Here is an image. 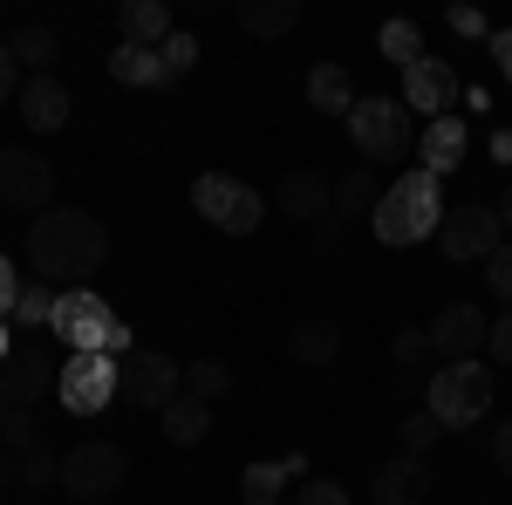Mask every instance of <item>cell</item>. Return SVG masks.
I'll list each match as a JSON object with an SVG mask.
<instances>
[{
  "instance_id": "15",
  "label": "cell",
  "mask_w": 512,
  "mask_h": 505,
  "mask_svg": "<svg viewBox=\"0 0 512 505\" xmlns=\"http://www.w3.org/2000/svg\"><path fill=\"white\" fill-rule=\"evenodd\" d=\"M69 110H76V96H69V82H62V76L21 82V123H28L35 137H55V130L69 123Z\"/></svg>"
},
{
  "instance_id": "44",
  "label": "cell",
  "mask_w": 512,
  "mask_h": 505,
  "mask_svg": "<svg viewBox=\"0 0 512 505\" xmlns=\"http://www.w3.org/2000/svg\"><path fill=\"white\" fill-rule=\"evenodd\" d=\"M21 471V458H0V492H7V478Z\"/></svg>"
},
{
  "instance_id": "8",
  "label": "cell",
  "mask_w": 512,
  "mask_h": 505,
  "mask_svg": "<svg viewBox=\"0 0 512 505\" xmlns=\"http://www.w3.org/2000/svg\"><path fill=\"white\" fill-rule=\"evenodd\" d=\"M117 383H123V362L117 355H69L62 362V383H55V403L69 417H96L117 403Z\"/></svg>"
},
{
  "instance_id": "28",
  "label": "cell",
  "mask_w": 512,
  "mask_h": 505,
  "mask_svg": "<svg viewBox=\"0 0 512 505\" xmlns=\"http://www.w3.org/2000/svg\"><path fill=\"white\" fill-rule=\"evenodd\" d=\"M55 301H62V287H48V280H28V287H21V301H14L21 328H48V321H55Z\"/></svg>"
},
{
  "instance_id": "43",
  "label": "cell",
  "mask_w": 512,
  "mask_h": 505,
  "mask_svg": "<svg viewBox=\"0 0 512 505\" xmlns=\"http://www.w3.org/2000/svg\"><path fill=\"white\" fill-rule=\"evenodd\" d=\"M492 465H499V471L512 478V417H506L499 430H492Z\"/></svg>"
},
{
  "instance_id": "5",
  "label": "cell",
  "mask_w": 512,
  "mask_h": 505,
  "mask_svg": "<svg viewBox=\"0 0 512 505\" xmlns=\"http://www.w3.org/2000/svg\"><path fill=\"white\" fill-rule=\"evenodd\" d=\"M123 478H130V451L117 437H82V444L62 451V485H69L76 505H96L110 492H123Z\"/></svg>"
},
{
  "instance_id": "27",
  "label": "cell",
  "mask_w": 512,
  "mask_h": 505,
  "mask_svg": "<svg viewBox=\"0 0 512 505\" xmlns=\"http://www.w3.org/2000/svg\"><path fill=\"white\" fill-rule=\"evenodd\" d=\"M226 389H233V369H226V362H212V355L185 369V396H198V403H219Z\"/></svg>"
},
{
  "instance_id": "1",
  "label": "cell",
  "mask_w": 512,
  "mask_h": 505,
  "mask_svg": "<svg viewBox=\"0 0 512 505\" xmlns=\"http://www.w3.org/2000/svg\"><path fill=\"white\" fill-rule=\"evenodd\" d=\"M103 260H110V226L76 212V205H55V212H41L35 226H28V267L48 287H62V294L82 287Z\"/></svg>"
},
{
  "instance_id": "4",
  "label": "cell",
  "mask_w": 512,
  "mask_h": 505,
  "mask_svg": "<svg viewBox=\"0 0 512 505\" xmlns=\"http://www.w3.org/2000/svg\"><path fill=\"white\" fill-rule=\"evenodd\" d=\"M424 410H431L444 430L485 424V417H492V369H485V362H444V369L431 376Z\"/></svg>"
},
{
  "instance_id": "11",
  "label": "cell",
  "mask_w": 512,
  "mask_h": 505,
  "mask_svg": "<svg viewBox=\"0 0 512 505\" xmlns=\"http://www.w3.org/2000/svg\"><path fill=\"white\" fill-rule=\"evenodd\" d=\"M437 246H444V260L451 267H465V260H492L499 246H506V226H499V205H458V212H444V226H437Z\"/></svg>"
},
{
  "instance_id": "2",
  "label": "cell",
  "mask_w": 512,
  "mask_h": 505,
  "mask_svg": "<svg viewBox=\"0 0 512 505\" xmlns=\"http://www.w3.org/2000/svg\"><path fill=\"white\" fill-rule=\"evenodd\" d=\"M444 192H437V178L417 164V171H403L390 192L376 198V212H369V226H376V239L383 246H417V239H431L437 226H444Z\"/></svg>"
},
{
  "instance_id": "35",
  "label": "cell",
  "mask_w": 512,
  "mask_h": 505,
  "mask_svg": "<svg viewBox=\"0 0 512 505\" xmlns=\"http://www.w3.org/2000/svg\"><path fill=\"white\" fill-rule=\"evenodd\" d=\"M485 287H492V294L512 308V246H499V253L485 260Z\"/></svg>"
},
{
  "instance_id": "22",
  "label": "cell",
  "mask_w": 512,
  "mask_h": 505,
  "mask_svg": "<svg viewBox=\"0 0 512 505\" xmlns=\"http://www.w3.org/2000/svg\"><path fill=\"white\" fill-rule=\"evenodd\" d=\"M110 76L123 82V89H171V69H164L158 48H130L123 41L117 55H110Z\"/></svg>"
},
{
  "instance_id": "24",
  "label": "cell",
  "mask_w": 512,
  "mask_h": 505,
  "mask_svg": "<svg viewBox=\"0 0 512 505\" xmlns=\"http://www.w3.org/2000/svg\"><path fill=\"white\" fill-rule=\"evenodd\" d=\"M287 355H294L301 369H328V362L342 355V328H335V321H301V328L287 335Z\"/></svg>"
},
{
  "instance_id": "36",
  "label": "cell",
  "mask_w": 512,
  "mask_h": 505,
  "mask_svg": "<svg viewBox=\"0 0 512 505\" xmlns=\"http://www.w3.org/2000/svg\"><path fill=\"white\" fill-rule=\"evenodd\" d=\"M390 355L403 362V369H410V362H424V355H431V328H403V335L390 342Z\"/></svg>"
},
{
  "instance_id": "46",
  "label": "cell",
  "mask_w": 512,
  "mask_h": 505,
  "mask_svg": "<svg viewBox=\"0 0 512 505\" xmlns=\"http://www.w3.org/2000/svg\"><path fill=\"white\" fill-rule=\"evenodd\" d=\"M7 355H14V335H7V321H0V362H7Z\"/></svg>"
},
{
  "instance_id": "18",
  "label": "cell",
  "mask_w": 512,
  "mask_h": 505,
  "mask_svg": "<svg viewBox=\"0 0 512 505\" xmlns=\"http://www.w3.org/2000/svg\"><path fill=\"white\" fill-rule=\"evenodd\" d=\"M465 151H472V130H465L458 117L424 123V137H417V157H424V171H431V178L458 171V164H465Z\"/></svg>"
},
{
  "instance_id": "13",
  "label": "cell",
  "mask_w": 512,
  "mask_h": 505,
  "mask_svg": "<svg viewBox=\"0 0 512 505\" xmlns=\"http://www.w3.org/2000/svg\"><path fill=\"white\" fill-rule=\"evenodd\" d=\"M451 103H458V69L437 62V55H417L403 69V110H424L437 123V117H451Z\"/></svg>"
},
{
  "instance_id": "12",
  "label": "cell",
  "mask_w": 512,
  "mask_h": 505,
  "mask_svg": "<svg viewBox=\"0 0 512 505\" xmlns=\"http://www.w3.org/2000/svg\"><path fill=\"white\" fill-rule=\"evenodd\" d=\"M485 335H492L485 308H472V301H451V308H437V321H431V355H444V362H478Z\"/></svg>"
},
{
  "instance_id": "23",
  "label": "cell",
  "mask_w": 512,
  "mask_h": 505,
  "mask_svg": "<svg viewBox=\"0 0 512 505\" xmlns=\"http://www.w3.org/2000/svg\"><path fill=\"white\" fill-rule=\"evenodd\" d=\"M239 28L260 35V41L294 35L301 28V0H239Z\"/></svg>"
},
{
  "instance_id": "41",
  "label": "cell",
  "mask_w": 512,
  "mask_h": 505,
  "mask_svg": "<svg viewBox=\"0 0 512 505\" xmlns=\"http://www.w3.org/2000/svg\"><path fill=\"white\" fill-rule=\"evenodd\" d=\"M14 89H21V62H14V48L0 41V103H7Z\"/></svg>"
},
{
  "instance_id": "14",
  "label": "cell",
  "mask_w": 512,
  "mask_h": 505,
  "mask_svg": "<svg viewBox=\"0 0 512 505\" xmlns=\"http://www.w3.org/2000/svg\"><path fill=\"white\" fill-rule=\"evenodd\" d=\"M55 383H62V369L41 349H14L0 362V396H7V410H35L41 396H55Z\"/></svg>"
},
{
  "instance_id": "17",
  "label": "cell",
  "mask_w": 512,
  "mask_h": 505,
  "mask_svg": "<svg viewBox=\"0 0 512 505\" xmlns=\"http://www.w3.org/2000/svg\"><path fill=\"white\" fill-rule=\"evenodd\" d=\"M369 499L376 505H424L431 499V465H424V458H390V465L376 471Z\"/></svg>"
},
{
  "instance_id": "10",
  "label": "cell",
  "mask_w": 512,
  "mask_h": 505,
  "mask_svg": "<svg viewBox=\"0 0 512 505\" xmlns=\"http://www.w3.org/2000/svg\"><path fill=\"white\" fill-rule=\"evenodd\" d=\"M117 396H130V410H158V417H164V410L185 396V369H178L171 355H158V349H130V355H123Z\"/></svg>"
},
{
  "instance_id": "25",
  "label": "cell",
  "mask_w": 512,
  "mask_h": 505,
  "mask_svg": "<svg viewBox=\"0 0 512 505\" xmlns=\"http://www.w3.org/2000/svg\"><path fill=\"white\" fill-rule=\"evenodd\" d=\"M164 437L178 444V451H192L212 437V403H198V396H178L171 410H164Z\"/></svg>"
},
{
  "instance_id": "40",
  "label": "cell",
  "mask_w": 512,
  "mask_h": 505,
  "mask_svg": "<svg viewBox=\"0 0 512 505\" xmlns=\"http://www.w3.org/2000/svg\"><path fill=\"white\" fill-rule=\"evenodd\" d=\"M14 301H21V273H14V260L0 253V321L14 314Z\"/></svg>"
},
{
  "instance_id": "30",
  "label": "cell",
  "mask_w": 512,
  "mask_h": 505,
  "mask_svg": "<svg viewBox=\"0 0 512 505\" xmlns=\"http://www.w3.org/2000/svg\"><path fill=\"white\" fill-rule=\"evenodd\" d=\"M0 444H7V458H28V451H41L35 410H7V417H0Z\"/></svg>"
},
{
  "instance_id": "37",
  "label": "cell",
  "mask_w": 512,
  "mask_h": 505,
  "mask_svg": "<svg viewBox=\"0 0 512 505\" xmlns=\"http://www.w3.org/2000/svg\"><path fill=\"white\" fill-rule=\"evenodd\" d=\"M158 55H164V69H171V82H178V76H185V69L198 62V41H192V35H171Z\"/></svg>"
},
{
  "instance_id": "47",
  "label": "cell",
  "mask_w": 512,
  "mask_h": 505,
  "mask_svg": "<svg viewBox=\"0 0 512 505\" xmlns=\"http://www.w3.org/2000/svg\"><path fill=\"white\" fill-rule=\"evenodd\" d=\"M0 417H7V396H0Z\"/></svg>"
},
{
  "instance_id": "32",
  "label": "cell",
  "mask_w": 512,
  "mask_h": 505,
  "mask_svg": "<svg viewBox=\"0 0 512 505\" xmlns=\"http://www.w3.org/2000/svg\"><path fill=\"white\" fill-rule=\"evenodd\" d=\"M7 48H14V62H28V69H41V76H48V62H55V35H48V28H21Z\"/></svg>"
},
{
  "instance_id": "6",
  "label": "cell",
  "mask_w": 512,
  "mask_h": 505,
  "mask_svg": "<svg viewBox=\"0 0 512 505\" xmlns=\"http://www.w3.org/2000/svg\"><path fill=\"white\" fill-rule=\"evenodd\" d=\"M349 144L369 157V164H396V157L417 144V137H410V110H403L396 96H355V110H349Z\"/></svg>"
},
{
  "instance_id": "19",
  "label": "cell",
  "mask_w": 512,
  "mask_h": 505,
  "mask_svg": "<svg viewBox=\"0 0 512 505\" xmlns=\"http://www.w3.org/2000/svg\"><path fill=\"white\" fill-rule=\"evenodd\" d=\"M123 41H130V48H164V41L178 35V28H171V7H164V0H123Z\"/></svg>"
},
{
  "instance_id": "42",
  "label": "cell",
  "mask_w": 512,
  "mask_h": 505,
  "mask_svg": "<svg viewBox=\"0 0 512 505\" xmlns=\"http://www.w3.org/2000/svg\"><path fill=\"white\" fill-rule=\"evenodd\" d=\"M485 48H492V62H499V76L512 82V28H492V41H485Z\"/></svg>"
},
{
  "instance_id": "16",
  "label": "cell",
  "mask_w": 512,
  "mask_h": 505,
  "mask_svg": "<svg viewBox=\"0 0 512 505\" xmlns=\"http://www.w3.org/2000/svg\"><path fill=\"white\" fill-rule=\"evenodd\" d=\"M308 478V458L294 451V458H267V465H246V478H239V499L246 505H280L287 499V485H301Z\"/></svg>"
},
{
  "instance_id": "38",
  "label": "cell",
  "mask_w": 512,
  "mask_h": 505,
  "mask_svg": "<svg viewBox=\"0 0 512 505\" xmlns=\"http://www.w3.org/2000/svg\"><path fill=\"white\" fill-rule=\"evenodd\" d=\"M444 21H451V35H465V41H492V21H485L478 7H451Z\"/></svg>"
},
{
  "instance_id": "3",
  "label": "cell",
  "mask_w": 512,
  "mask_h": 505,
  "mask_svg": "<svg viewBox=\"0 0 512 505\" xmlns=\"http://www.w3.org/2000/svg\"><path fill=\"white\" fill-rule=\"evenodd\" d=\"M48 335L69 342V355H117V362L130 355V328H123L117 308H110L103 294H89V287H69V294L55 301Z\"/></svg>"
},
{
  "instance_id": "26",
  "label": "cell",
  "mask_w": 512,
  "mask_h": 505,
  "mask_svg": "<svg viewBox=\"0 0 512 505\" xmlns=\"http://www.w3.org/2000/svg\"><path fill=\"white\" fill-rule=\"evenodd\" d=\"M376 48H383V62H396V69H410V62L424 55V35H417V21H383V35H376Z\"/></svg>"
},
{
  "instance_id": "45",
  "label": "cell",
  "mask_w": 512,
  "mask_h": 505,
  "mask_svg": "<svg viewBox=\"0 0 512 505\" xmlns=\"http://www.w3.org/2000/svg\"><path fill=\"white\" fill-rule=\"evenodd\" d=\"M499 226H512V185H506V198H499Z\"/></svg>"
},
{
  "instance_id": "39",
  "label": "cell",
  "mask_w": 512,
  "mask_h": 505,
  "mask_svg": "<svg viewBox=\"0 0 512 505\" xmlns=\"http://www.w3.org/2000/svg\"><path fill=\"white\" fill-rule=\"evenodd\" d=\"M485 355H492L499 369H512V308L492 321V335H485Z\"/></svg>"
},
{
  "instance_id": "33",
  "label": "cell",
  "mask_w": 512,
  "mask_h": 505,
  "mask_svg": "<svg viewBox=\"0 0 512 505\" xmlns=\"http://www.w3.org/2000/svg\"><path fill=\"white\" fill-rule=\"evenodd\" d=\"M55 478H62V458H48V451H28V458H21V485H28V492H48Z\"/></svg>"
},
{
  "instance_id": "21",
  "label": "cell",
  "mask_w": 512,
  "mask_h": 505,
  "mask_svg": "<svg viewBox=\"0 0 512 505\" xmlns=\"http://www.w3.org/2000/svg\"><path fill=\"white\" fill-rule=\"evenodd\" d=\"M308 103H315L321 117H349V110H355L349 69H342V62H315V69H308Z\"/></svg>"
},
{
  "instance_id": "34",
  "label": "cell",
  "mask_w": 512,
  "mask_h": 505,
  "mask_svg": "<svg viewBox=\"0 0 512 505\" xmlns=\"http://www.w3.org/2000/svg\"><path fill=\"white\" fill-rule=\"evenodd\" d=\"M294 505H349V485H335V478H301Z\"/></svg>"
},
{
  "instance_id": "31",
  "label": "cell",
  "mask_w": 512,
  "mask_h": 505,
  "mask_svg": "<svg viewBox=\"0 0 512 505\" xmlns=\"http://www.w3.org/2000/svg\"><path fill=\"white\" fill-rule=\"evenodd\" d=\"M437 437H444V424H437L431 410H410V417H403V458H431Z\"/></svg>"
},
{
  "instance_id": "20",
  "label": "cell",
  "mask_w": 512,
  "mask_h": 505,
  "mask_svg": "<svg viewBox=\"0 0 512 505\" xmlns=\"http://www.w3.org/2000/svg\"><path fill=\"white\" fill-rule=\"evenodd\" d=\"M328 205H335V192L321 185L315 171H287V178H280V212H287V219H308V226H315V219H328Z\"/></svg>"
},
{
  "instance_id": "9",
  "label": "cell",
  "mask_w": 512,
  "mask_h": 505,
  "mask_svg": "<svg viewBox=\"0 0 512 505\" xmlns=\"http://www.w3.org/2000/svg\"><path fill=\"white\" fill-rule=\"evenodd\" d=\"M0 205L7 212H55V164L41 151H21V144H7L0 151Z\"/></svg>"
},
{
  "instance_id": "7",
  "label": "cell",
  "mask_w": 512,
  "mask_h": 505,
  "mask_svg": "<svg viewBox=\"0 0 512 505\" xmlns=\"http://www.w3.org/2000/svg\"><path fill=\"white\" fill-rule=\"evenodd\" d=\"M192 212L205 219V226H219V233H260V219H267V205H260V192L253 185H239L233 171H205L192 185Z\"/></svg>"
},
{
  "instance_id": "29",
  "label": "cell",
  "mask_w": 512,
  "mask_h": 505,
  "mask_svg": "<svg viewBox=\"0 0 512 505\" xmlns=\"http://www.w3.org/2000/svg\"><path fill=\"white\" fill-rule=\"evenodd\" d=\"M376 178H369V171H349V178H342V185H335V212H342V219H362V212H376Z\"/></svg>"
}]
</instances>
